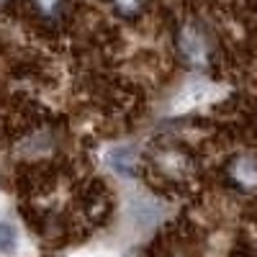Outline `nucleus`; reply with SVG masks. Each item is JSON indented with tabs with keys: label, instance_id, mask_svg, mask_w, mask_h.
Wrapping results in <instances>:
<instances>
[{
	"label": "nucleus",
	"instance_id": "1",
	"mask_svg": "<svg viewBox=\"0 0 257 257\" xmlns=\"http://www.w3.org/2000/svg\"><path fill=\"white\" fill-rule=\"evenodd\" d=\"M18 247V231L11 224L0 221V254H11Z\"/></svg>",
	"mask_w": 257,
	"mask_h": 257
}]
</instances>
